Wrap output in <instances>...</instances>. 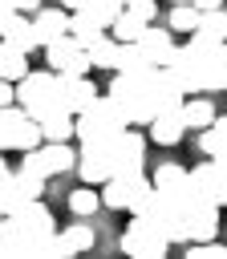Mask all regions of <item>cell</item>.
<instances>
[{"mask_svg":"<svg viewBox=\"0 0 227 259\" xmlns=\"http://www.w3.org/2000/svg\"><path fill=\"white\" fill-rule=\"evenodd\" d=\"M73 166H77V154H73L65 142H45V146H32V150H24V158H20V170L41 174V178L65 174V170H73Z\"/></svg>","mask_w":227,"mask_h":259,"instance_id":"52a82bcc","label":"cell"},{"mask_svg":"<svg viewBox=\"0 0 227 259\" xmlns=\"http://www.w3.org/2000/svg\"><path fill=\"white\" fill-rule=\"evenodd\" d=\"M142 28H146V20H138V16H134V12H126V8H122V12H118V20L109 24V32H114L118 40H138V36H142Z\"/></svg>","mask_w":227,"mask_h":259,"instance_id":"4316f807","label":"cell"},{"mask_svg":"<svg viewBox=\"0 0 227 259\" xmlns=\"http://www.w3.org/2000/svg\"><path fill=\"white\" fill-rule=\"evenodd\" d=\"M182 134H186L182 109H162V113H154V121H150V138H154L158 146H178Z\"/></svg>","mask_w":227,"mask_h":259,"instance_id":"ac0fdd59","label":"cell"},{"mask_svg":"<svg viewBox=\"0 0 227 259\" xmlns=\"http://www.w3.org/2000/svg\"><path fill=\"white\" fill-rule=\"evenodd\" d=\"M126 125H130L126 113H122L109 97H97L89 109L77 113V138H81V142H109V138H118Z\"/></svg>","mask_w":227,"mask_h":259,"instance_id":"3957f363","label":"cell"},{"mask_svg":"<svg viewBox=\"0 0 227 259\" xmlns=\"http://www.w3.org/2000/svg\"><path fill=\"white\" fill-rule=\"evenodd\" d=\"M122 4H130V0H122Z\"/></svg>","mask_w":227,"mask_h":259,"instance_id":"7bdbcfd3","label":"cell"},{"mask_svg":"<svg viewBox=\"0 0 227 259\" xmlns=\"http://www.w3.org/2000/svg\"><path fill=\"white\" fill-rule=\"evenodd\" d=\"M97 202H101V190H89V182H85L81 190H73V194H69V210H73L77 219L93 214V210H97Z\"/></svg>","mask_w":227,"mask_h":259,"instance_id":"83f0119b","label":"cell"},{"mask_svg":"<svg viewBox=\"0 0 227 259\" xmlns=\"http://www.w3.org/2000/svg\"><path fill=\"white\" fill-rule=\"evenodd\" d=\"M199 28H203L207 36H215V40H227V8L203 12V16H199Z\"/></svg>","mask_w":227,"mask_h":259,"instance_id":"f546056e","label":"cell"},{"mask_svg":"<svg viewBox=\"0 0 227 259\" xmlns=\"http://www.w3.org/2000/svg\"><path fill=\"white\" fill-rule=\"evenodd\" d=\"M0 40L16 45V49H24V53L41 49V40H36V24H32L28 12H8V16L0 20Z\"/></svg>","mask_w":227,"mask_h":259,"instance_id":"2e32d148","label":"cell"},{"mask_svg":"<svg viewBox=\"0 0 227 259\" xmlns=\"http://www.w3.org/2000/svg\"><path fill=\"white\" fill-rule=\"evenodd\" d=\"M16 101L28 109V117H49L53 109H61V101H57V73L53 69H41V73H24L20 81H16Z\"/></svg>","mask_w":227,"mask_h":259,"instance_id":"7a4b0ae2","label":"cell"},{"mask_svg":"<svg viewBox=\"0 0 227 259\" xmlns=\"http://www.w3.org/2000/svg\"><path fill=\"white\" fill-rule=\"evenodd\" d=\"M166 247H170V239H166L162 231H154L142 214H134L130 231L122 235V251H126V255H138V259H162Z\"/></svg>","mask_w":227,"mask_h":259,"instance_id":"ba28073f","label":"cell"},{"mask_svg":"<svg viewBox=\"0 0 227 259\" xmlns=\"http://www.w3.org/2000/svg\"><path fill=\"white\" fill-rule=\"evenodd\" d=\"M191 190L195 198H207V202H219L223 206V194H227V170L211 158V162H199L191 170Z\"/></svg>","mask_w":227,"mask_h":259,"instance_id":"7c38bea8","label":"cell"},{"mask_svg":"<svg viewBox=\"0 0 227 259\" xmlns=\"http://www.w3.org/2000/svg\"><path fill=\"white\" fill-rule=\"evenodd\" d=\"M0 219H4V206H0Z\"/></svg>","mask_w":227,"mask_h":259,"instance_id":"60d3db41","label":"cell"},{"mask_svg":"<svg viewBox=\"0 0 227 259\" xmlns=\"http://www.w3.org/2000/svg\"><path fill=\"white\" fill-rule=\"evenodd\" d=\"M81 8H85V12H89V16H97V20H101V24H105V28H109V24H114V20H118V12H122V8H126V4H122V0H85V4H81Z\"/></svg>","mask_w":227,"mask_h":259,"instance_id":"4dcf8cb0","label":"cell"},{"mask_svg":"<svg viewBox=\"0 0 227 259\" xmlns=\"http://www.w3.org/2000/svg\"><path fill=\"white\" fill-rule=\"evenodd\" d=\"M118 45H122L118 36H105V32H101V36L85 49V53H89V65H93V69H118Z\"/></svg>","mask_w":227,"mask_h":259,"instance_id":"cb8c5ba5","label":"cell"},{"mask_svg":"<svg viewBox=\"0 0 227 259\" xmlns=\"http://www.w3.org/2000/svg\"><path fill=\"white\" fill-rule=\"evenodd\" d=\"M81 4H85V0H61V8H69V12H73V8H81Z\"/></svg>","mask_w":227,"mask_h":259,"instance_id":"f35d334b","label":"cell"},{"mask_svg":"<svg viewBox=\"0 0 227 259\" xmlns=\"http://www.w3.org/2000/svg\"><path fill=\"white\" fill-rule=\"evenodd\" d=\"M12 101H16V81L0 77V105H12Z\"/></svg>","mask_w":227,"mask_h":259,"instance_id":"836d02e7","label":"cell"},{"mask_svg":"<svg viewBox=\"0 0 227 259\" xmlns=\"http://www.w3.org/2000/svg\"><path fill=\"white\" fill-rule=\"evenodd\" d=\"M174 4H191V0H174Z\"/></svg>","mask_w":227,"mask_h":259,"instance_id":"ab89813d","label":"cell"},{"mask_svg":"<svg viewBox=\"0 0 227 259\" xmlns=\"http://www.w3.org/2000/svg\"><path fill=\"white\" fill-rule=\"evenodd\" d=\"M32 24H36V40L45 49L49 40H57V36L69 32V12L65 8H36L32 12Z\"/></svg>","mask_w":227,"mask_h":259,"instance_id":"d6986e66","label":"cell"},{"mask_svg":"<svg viewBox=\"0 0 227 259\" xmlns=\"http://www.w3.org/2000/svg\"><path fill=\"white\" fill-rule=\"evenodd\" d=\"M186 255L191 259H227V243H215V239L211 243H191Z\"/></svg>","mask_w":227,"mask_h":259,"instance_id":"1f68e13d","label":"cell"},{"mask_svg":"<svg viewBox=\"0 0 227 259\" xmlns=\"http://www.w3.org/2000/svg\"><path fill=\"white\" fill-rule=\"evenodd\" d=\"M199 16H203V12H199L195 4H174L170 16H166V24H170L174 32H186V36H191V32L199 28Z\"/></svg>","mask_w":227,"mask_h":259,"instance_id":"484cf974","label":"cell"},{"mask_svg":"<svg viewBox=\"0 0 227 259\" xmlns=\"http://www.w3.org/2000/svg\"><path fill=\"white\" fill-rule=\"evenodd\" d=\"M12 8H16V12H36L41 0H12Z\"/></svg>","mask_w":227,"mask_h":259,"instance_id":"e575fe53","label":"cell"},{"mask_svg":"<svg viewBox=\"0 0 227 259\" xmlns=\"http://www.w3.org/2000/svg\"><path fill=\"white\" fill-rule=\"evenodd\" d=\"M126 12H134L138 20H146V24H150V20L158 16V4H154V0H130V4H126Z\"/></svg>","mask_w":227,"mask_h":259,"instance_id":"d6a6232c","label":"cell"},{"mask_svg":"<svg viewBox=\"0 0 227 259\" xmlns=\"http://www.w3.org/2000/svg\"><path fill=\"white\" fill-rule=\"evenodd\" d=\"M138 49L146 53V61H154V65H166V57H170V49H174V28L166 24V28H142V36H138Z\"/></svg>","mask_w":227,"mask_h":259,"instance_id":"e0dca14e","label":"cell"},{"mask_svg":"<svg viewBox=\"0 0 227 259\" xmlns=\"http://www.w3.org/2000/svg\"><path fill=\"white\" fill-rule=\"evenodd\" d=\"M45 61H49V69H53V73H65V77H85V73L93 69V65H89L85 45H81L73 32H65V36L49 40V45H45Z\"/></svg>","mask_w":227,"mask_h":259,"instance_id":"8992f818","label":"cell"},{"mask_svg":"<svg viewBox=\"0 0 227 259\" xmlns=\"http://www.w3.org/2000/svg\"><path fill=\"white\" fill-rule=\"evenodd\" d=\"M109 150H114V174H142V162H146V138L138 130H122L118 138H109Z\"/></svg>","mask_w":227,"mask_h":259,"instance_id":"8fae6325","label":"cell"},{"mask_svg":"<svg viewBox=\"0 0 227 259\" xmlns=\"http://www.w3.org/2000/svg\"><path fill=\"white\" fill-rule=\"evenodd\" d=\"M45 134H41V121L28 117V109L20 101L12 105H0V154L4 150H32L41 146Z\"/></svg>","mask_w":227,"mask_h":259,"instance_id":"277c9868","label":"cell"},{"mask_svg":"<svg viewBox=\"0 0 227 259\" xmlns=\"http://www.w3.org/2000/svg\"><path fill=\"white\" fill-rule=\"evenodd\" d=\"M24 73H28V53L16 49V45H8V40H0V77L20 81Z\"/></svg>","mask_w":227,"mask_h":259,"instance_id":"603a6c76","label":"cell"},{"mask_svg":"<svg viewBox=\"0 0 227 259\" xmlns=\"http://www.w3.org/2000/svg\"><path fill=\"white\" fill-rule=\"evenodd\" d=\"M41 134H45V142H69L77 134V113L53 109L49 117H41Z\"/></svg>","mask_w":227,"mask_h":259,"instance_id":"44dd1931","label":"cell"},{"mask_svg":"<svg viewBox=\"0 0 227 259\" xmlns=\"http://www.w3.org/2000/svg\"><path fill=\"white\" fill-rule=\"evenodd\" d=\"M182 121H186V130H207L215 121V105L207 97H191V101H182Z\"/></svg>","mask_w":227,"mask_h":259,"instance_id":"d4e9b609","label":"cell"},{"mask_svg":"<svg viewBox=\"0 0 227 259\" xmlns=\"http://www.w3.org/2000/svg\"><path fill=\"white\" fill-rule=\"evenodd\" d=\"M162 69L178 81V89H182V93H207V73H203V61H199L186 45H182V49L174 45Z\"/></svg>","mask_w":227,"mask_h":259,"instance_id":"9c48e42d","label":"cell"},{"mask_svg":"<svg viewBox=\"0 0 227 259\" xmlns=\"http://www.w3.org/2000/svg\"><path fill=\"white\" fill-rule=\"evenodd\" d=\"M0 255H12V259L32 255V239L16 227V219H12V214H4V219H0Z\"/></svg>","mask_w":227,"mask_h":259,"instance_id":"ffe728a7","label":"cell"},{"mask_svg":"<svg viewBox=\"0 0 227 259\" xmlns=\"http://www.w3.org/2000/svg\"><path fill=\"white\" fill-rule=\"evenodd\" d=\"M12 219H16V227H20V231H24V235H28L32 243L57 231V227H53V210H49V206H45L41 198H32V202H24V206H20V210H16Z\"/></svg>","mask_w":227,"mask_h":259,"instance_id":"9a60e30c","label":"cell"},{"mask_svg":"<svg viewBox=\"0 0 227 259\" xmlns=\"http://www.w3.org/2000/svg\"><path fill=\"white\" fill-rule=\"evenodd\" d=\"M69 32H73V36H77V40L89 49V45H93V40L105 32V24H101L97 16H89L85 8H73V12H69Z\"/></svg>","mask_w":227,"mask_h":259,"instance_id":"7402d4cb","label":"cell"},{"mask_svg":"<svg viewBox=\"0 0 227 259\" xmlns=\"http://www.w3.org/2000/svg\"><path fill=\"white\" fill-rule=\"evenodd\" d=\"M8 178H12V170H8V162H4V158H0V186H4V182H8Z\"/></svg>","mask_w":227,"mask_h":259,"instance_id":"74e56055","label":"cell"},{"mask_svg":"<svg viewBox=\"0 0 227 259\" xmlns=\"http://www.w3.org/2000/svg\"><path fill=\"white\" fill-rule=\"evenodd\" d=\"M61 239L73 247V255H81V251L93 247V227H89V223H69V227L61 231Z\"/></svg>","mask_w":227,"mask_h":259,"instance_id":"f1b7e54d","label":"cell"},{"mask_svg":"<svg viewBox=\"0 0 227 259\" xmlns=\"http://www.w3.org/2000/svg\"><path fill=\"white\" fill-rule=\"evenodd\" d=\"M150 190H154V182L146 174H109L101 182V206H109V210H138Z\"/></svg>","mask_w":227,"mask_h":259,"instance_id":"5b68a950","label":"cell"},{"mask_svg":"<svg viewBox=\"0 0 227 259\" xmlns=\"http://www.w3.org/2000/svg\"><path fill=\"white\" fill-rule=\"evenodd\" d=\"M223 206H227V194H223Z\"/></svg>","mask_w":227,"mask_h":259,"instance_id":"b9f144b4","label":"cell"},{"mask_svg":"<svg viewBox=\"0 0 227 259\" xmlns=\"http://www.w3.org/2000/svg\"><path fill=\"white\" fill-rule=\"evenodd\" d=\"M57 101L69 113H81V109H89L97 101V89H93L89 77H65V73H57Z\"/></svg>","mask_w":227,"mask_h":259,"instance_id":"4fadbf2b","label":"cell"},{"mask_svg":"<svg viewBox=\"0 0 227 259\" xmlns=\"http://www.w3.org/2000/svg\"><path fill=\"white\" fill-rule=\"evenodd\" d=\"M73 170L81 174V182L101 186V182L114 174V150H109V142H81L77 166H73Z\"/></svg>","mask_w":227,"mask_h":259,"instance_id":"30bf717a","label":"cell"},{"mask_svg":"<svg viewBox=\"0 0 227 259\" xmlns=\"http://www.w3.org/2000/svg\"><path fill=\"white\" fill-rule=\"evenodd\" d=\"M215 125H219V134H223V150H227V117H215ZM219 150V154H223Z\"/></svg>","mask_w":227,"mask_h":259,"instance_id":"8d00e7d4","label":"cell"},{"mask_svg":"<svg viewBox=\"0 0 227 259\" xmlns=\"http://www.w3.org/2000/svg\"><path fill=\"white\" fill-rule=\"evenodd\" d=\"M105 97L126 113V121L130 125H150L154 121V101H150V89L146 85H138L130 73H122V69H114V81H109V89H105Z\"/></svg>","mask_w":227,"mask_h":259,"instance_id":"6da1fadb","label":"cell"},{"mask_svg":"<svg viewBox=\"0 0 227 259\" xmlns=\"http://www.w3.org/2000/svg\"><path fill=\"white\" fill-rule=\"evenodd\" d=\"M186 227H191V243H211L219 239V202L195 198L186 206Z\"/></svg>","mask_w":227,"mask_h":259,"instance_id":"5bb4252c","label":"cell"},{"mask_svg":"<svg viewBox=\"0 0 227 259\" xmlns=\"http://www.w3.org/2000/svg\"><path fill=\"white\" fill-rule=\"evenodd\" d=\"M199 12H211V8H223V0H191Z\"/></svg>","mask_w":227,"mask_h":259,"instance_id":"d590c367","label":"cell"}]
</instances>
